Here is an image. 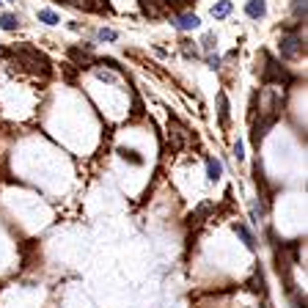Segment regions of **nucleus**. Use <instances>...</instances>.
<instances>
[{"instance_id":"1a4fd4ad","label":"nucleus","mask_w":308,"mask_h":308,"mask_svg":"<svg viewBox=\"0 0 308 308\" xmlns=\"http://www.w3.org/2000/svg\"><path fill=\"white\" fill-rule=\"evenodd\" d=\"M173 25H176L179 30H196L198 25H201V19H198L196 14H179V17H176V22H173Z\"/></svg>"},{"instance_id":"4be33fe9","label":"nucleus","mask_w":308,"mask_h":308,"mask_svg":"<svg viewBox=\"0 0 308 308\" xmlns=\"http://www.w3.org/2000/svg\"><path fill=\"white\" fill-rule=\"evenodd\" d=\"M207 66L212 72H218L220 69V58H218V55H212V53H207Z\"/></svg>"},{"instance_id":"7ed1b4c3","label":"nucleus","mask_w":308,"mask_h":308,"mask_svg":"<svg viewBox=\"0 0 308 308\" xmlns=\"http://www.w3.org/2000/svg\"><path fill=\"white\" fill-rule=\"evenodd\" d=\"M275 121H278V107H273V110H267L264 116H261V119L256 121V124H253V132H250V141H253L256 146H259V143L264 141V135L270 132V127H273Z\"/></svg>"},{"instance_id":"9b49d317","label":"nucleus","mask_w":308,"mask_h":308,"mask_svg":"<svg viewBox=\"0 0 308 308\" xmlns=\"http://www.w3.org/2000/svg\"><path fill=\"white\" fill-rule=\"evenodd\" d=\"M220 176H223V162L215 160V157H209L207 160V179L209 182H218Z\"/></svg>"},{"instance_id":"412c9836","label":"nucleus","mask_w":308,"mask_h":308,"mask_svg":"<svg viewBox=\"0 0 308 308\" xmlns=\"http://www.w3.org/2000/svg\"><path fill=\"white\" fill-rule=\"evenodd\" d=\"M204 53H212V50H215V44H218V39H215V33H207V36H204Z\"/></svg>"},{"instance_id":"a878e982","label":"nucleus","mask_w":308,"mask_h":308,"mask_svg":"<svg viewBox=\"0 0 308 308\" xmlns=\"http://www.w3.org/2000/svg\"><path fill=\"white\" fill-rule=\"evenodd\" d=\"M0 3H3V0H0Z\"/></svg>"},{"instance_id":"0eeeda50","label":"nucleus","mask_w":308,"mask_h":308,"mask_svg":"<svg viewBox=\"0 0 308 308\" xmlns=\"http://www.w3.org/2000/svg\"><path fill=\"white\" fill-rule=\"evenodd\" d=\"M69 58H72V64L75 66H94L96 64V58L91 55V50H80V47H69Z\"/></svg>"},{"instance_id":"423d86ee","label":"nucleus","mask_w":308,"mask_h":308,"mask_svg":"<svg viewBox=\"0 0 308 308\" xmlns=\"http://www.w3.org/2000/svg\"><path fill=\"white\" fill-rule=\"evenodd\" d=\"M141 11L149 19H160L168 8H165V0H141Z\"/></svg>"},{"instance_id":"2eb2a0df","label":"nucleus","mask_w":308,"mask_h":308,"mask_svg":"<svg viewBox=\"0 0 308 308\" xmlns=\"http://www.w3.org/2000/svg\"><path fill=\"white\" fill-rule=\"evenodd\" d=\"M250 289L259 292V295H264V273H261V267H256V273H253V281H250Z\"/></svg>"},{"instance_id":"39448f33","label":"nucleus","mask_w":308,"mask_h":308,"mask_svg":"<svg viewBox=\"0 0 308 308\" xmlns=\"http://www.w3.org/2000/svg\"><path fill=\"white\" fill-rule=\"evenodd\" d=\"M303 39H297V36H284L281 39V58H295V55L303 53Z\"/></svg>"},{"instance_id":"aec40b11","label":"nucleus","mask_w":308,"mask_h":308,"mask_svg":"<svg viewBox=\"0 0 308 308\" xmlns=\"http://www.w3.org/2000/svg\"><path fill=\"white\" fill-rule=\"evenodd\" d=\"M193 0H165V8H173V11H179V8H187Z\"/></svg>"},{"instance_id":"9d476101","label":"nucleus","mask_w":308,"mask_h":308,"mask_svg":"<svg viewBox=\"0 0 308 308\" xmlns=\"http://www.w3.org/2000/svg\"><path fill=\"white\" fill-rule=\"evenodd\" d=\"M245 11H248L250 19H261V17L267 14V3H264V0H248Z\"/></svg>"},{"instance_id":"4468645a","label":"nucleus","mask_w":308,"mask_h":308,"mask_svg":"<svg viewBox=\"0 0 308 308\" xmlns=\"http://www.w3.org/2000/svg\"><path fill=\"white\" fill-rule=\"evenodd\" d=\"M17 28H19L17 14H3V17H0V30H17Z\"/></svg>"},{"instance_id":"b1692460","label":"nucleus","mask_w":308,"mask_h":308,"mask_svg":"<svg viewBox=\"0 0 308 308\" xmlns=\"http://www.w3.org/2000/svg\"><path fill=\"white\" fill-rule=\"evenodd\" d=\"M96 77H99V80H105V83H113V80H116V77H113L110 72H105V69H96Z\"/></svg>"},{"instance_id":"f8f14e48","label":"nucleus","mask_w":308,"mask_h":308,"mask_svg":"<svg viewBox=\"0 0 308 308\" xmlns=\"http://www.w3.org/2000/svg\"><path fill=\"white\" fill-rule=\"evenodd\" d=\"M231 14V0H218L212 6V17L215 19H226Z\"/></svg>"},{"instance_id":"f257e3e1","label":"nucleus","mask_w":308,"mask_h":308,"mask_svg":"<svg viewBox=\"0 0 308 308\" xmlns=\"http://www.w3.org/2000/svg\"><path fill=\"white\" fill-rule=\"evenodd\" d=\"M0 55H6V58H11L17 66H22V69L33 72V75H42L47 77L50 72H53V64H50V58L44 53H39L36 47H28V44H19V47H11V50H3Z\"/></svg>"},{"instance_id":"393cba45","label":"nucleus","mask_w":308,"mask_h":308,"mask_svg":"<svg viewBox=\"0 0 308 308\" xmlns=\"http://www.w3.org/2000/svg\"><path fill=\"white\" fill-rule=\"evenodd\" d=\"M234 157H237V160H242V157H245V146H242V141L234 143Z\"/></svg>"},{"instance_id":"dca6fc26","label":"nucleus","mask_w":308,"mask_h":308,"mask_svg":"<svg viewBox=\"0 0 308 308\" xmlns=\"http://www.w3.org/2000/svg\"><path fill=\"white\" fill-rule=\"evenodd\" d=\"M292 11H295V19H297V22H306L308 3H306V0H295V3H292Z\"/></svg>"},{"instance_id":"6e6552de","label":"nucleus","mask_w":308,"mask_h":308,"mask_svg":"<svg viewBox=\"0 0 308 308\" xmlns=\"http://www.w3.org/2000/svg\"><path fill=\"white\" fill-rule=\"evenodd\" d=\"M234 231H237V237L242 239V242L248 245L250 250H256V237L250 234V229H248V226H245V223H239V220H234Z\"/></svg>"},{"instance_id":"ddd939ff","label":"nucleus","mask_w":308,"mask_h":308,"mask_svg":"<svg viewBox=\"0 0 308 308\" xmlns=\"http://www.w3.org/2000/svg\"><path fill=\"white\" fill-rule=\"evenodd\" d=\"M218 116H220V124L229 127V99H226V94H218Z\"/></svg>"},{"instance_id":"f3484780","label":"nucleus","mask_w":308,"mask_h":308,"mask_svg":"<svg viewBox=\"0 0 308 308\" xmlns=\"http://www.w3.org/2000/svg\"><path fill=\"white\" fill-rule=\"evenodd\" d=\"M119 154L124 157L127 162H132V165H143V157H141L138 152H132V149H124V146H121V149H119Z\"/></svg>"},{"instance_id":"f03ea898","label":"nucleus","mask_w":308,"mask_h":308,"mask_svg":"<svg viewBox=\"0 0 308 308\" xmlns=\"http://www.w3.org/2000/svg\"><path fill=\"white\" fill-rule=\"evenodd\" d=\"M259 75H261V83H264V85H273V83L292 85V83H295V77H292L289 72L278 64V61L270 58V55H264V66H259Z\"/></svg>"},{"instance_id":"a211bd4d","label":"nucleus","mask_w":308,"mask_h":308,"mask_svg":"<svg viewBox=\"0 0 308 308\" xmlns=\"http://www.w3.org/2000/svg\"><path fill=\"white\" fill-rule=\"evenodd\" d=\"M39 19H42L44 25H58L61 22V17L53 11V8H42V11H39Z\"/></svg>"},{"instance_id":"5701e85b","label":"nucleus","mask_w":308,"mask_h":308,"mask_svg":"<svg viewBox=\"0 0 308 308\" xmlns=\"http://www.w3.org/2000/svg\"><path fill=\"white\" fill-rule=\"evenodd\" d=\"M102 66H110L113 72H124V66H121L119 61H113V58H105V61H102Z\"/></svg>"},{"instance_id":"20e7f679","label":"nucleus","mask_w":308,"mask_h":308,"mask_svg":"<svg viewBox=\"0 0 308 308\" xmlns=\"http://www.w3.org/2000/svg\"><path fill=\"white\" fill-rule=\"evenodd\" d=\"M168 143H171V152H182L184 143H187V130L176 119L168 121Z\"/></svg>"},{"instance_id":"6ab92c4d","label":"nucleus","mask_w":308,"mask_h":308,"mask_svg":"<svg viewBox=\"0 0 308 308\" xmlns=\"http://www.w3.org/2000/svg\"><path fill=\"white\" fill-rule=\"evenodd\" d=\"M96 36H99V42H116V39H119V33H116L113 28H102Z\"/></svg>"}]
</instances>
